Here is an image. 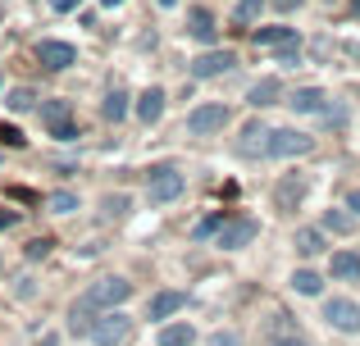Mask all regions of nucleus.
Segmentation results:
<instances>
[{"instance_id": "nucleus-1", "label": "nucleus", "mask_w": 360, "mask_h": 346, "mask_svg": "<svg viewBox=\"0 0 360 346\" xmlns=\"http://www.w3.org/2000/svg\"><path fill=\"white\" fill-rule=\"evenodd\" d=\"M128 296H132V283H128V278H96V283H91L87 292L73 301V310H69V328L78 333V338H87L91 319H96L101 310H115V305H123Z\"/></svg>"}, {"instance_id": "nucleus-2", "label": "nucleus", "mask_w": 360, "mask_h": 346, "mask_svg": "<svg viewBox=\"0 0 360 346\" xmlns=\"http://www.w3.org/2000/svg\"><path fill=\"white\" fill-rule=\"evenodd\" d=\"M37 114H41L46 133H51L55 142H78V124H73V105L69 100H41Z\"/></svg>"}, {"instance_id": "nucleus-3", "label": "nucleus", "mask_w": 360, "mask_h": 346, "mask_svg": "<svg viewBox=\"0 0 360 346\" xmlns=\"http://www.w3.org/2000/svg\"><path fill=\"white\" fill-rule=\"evenodd\" d=\"M183 187H187V178L178 173L174 164H160V169L146 173V201L150 205H169V201H178V196H183Z\"/></svg>"}, {"instance_id": "nucleus-4", "label": "nucleus", "mask_w": 360, "mask_h": 346, "mask_svg": "<svg viewBox=\"0 0 360 346\" xmlns=\"http://www.w3.org/2000/svg\"><path fill=\"white\" fill-rule=\"evenodd\" d=\"M132 333V319L123 310H101L96 319H91V328H87V338L96 342V346H119L123 338Z\"/></svg>"}, {"instance_id": "nucleus-5", "label": "nucleus", "mask_w": 360, "mask_h": 346, "mask_svg": "<svg viewBox=\"0 0 360 346\" xmlns=\"http://www.w3.org/2000/svg\"><path fill=\"white\" fill-rule=\"evenodd\" d=\"M310 151H315V137L310 133H297V128H269V155L297 160V155H310Z\"/></svg>"}, {"instance_id": "nucleus-6", "label": "nucleus", "mask_w": 360, "mask_h": 346, "mask_svg": "<svg viewBox=\"0 0 360 346\" xmlns=\"http://www.w3.org/2000/svg\"><path fill=\"white\" fill-rule=\"evenodd\" d=\"M229 105H196L192 114H187V133L192 137H214V133H224V128H229Z\"/></svg>"}, {"instance_id": "nucleus-7", "label": "nucleus", "mask_w": 360, "mask_h": 346, "mask_svg": "<svg viewBox=\"0 0 360 346\" xmlns=\"http://www.w3.org/2000/svg\"><path fill=\"white\" fill-rule=\"evenodd\" d=\"M255 232H260V223H255V219H224L219 232H214V241H219L224 251H242V246H251V241H255Z\"/></svg>"}, {"instance_id": "nucleus-8", "label": "nucleus", "mask_w": 360, "mask_h": 346, "mask_svg": "<svg viewBox=\"0 0 360 346\" xmlns=\"http://www.w3.org/2000/svg\"><path fill=\"white\" fill-rule=\"evenodd\" d=\"M324 319L338 333H360V305L352 296H333V301H324Z\"/></svg>"}, {"instance_id": "nucleus-9", "label": "nucleus", "mask_w": 360, "mask_h": 346, "mask_svg": "<svg viewBox=\"0 0 360 346\" xmlns=\"http://www.w3.org/2000/svg\"><path fill=\"white\" fill-rule=\"evenodd\" d=\"M229 69H238V55L233 51H205V55H196V60L187 64L192 78H219V73H229Z\"/></svg>"}, {"instance_id": "nucleus-10", "label": "nucleus", "mask_w": 360, "mask_h": 346, "mask_svg": "<svg viewBox=\"0 0 360 346\" xmlns=\"http://www.w3.org/2000/svg\"><path fill=\"white\" fill-rule=\"evenodd\" d=\"M238 155H242V160H260V155H269V128H264L260 119H251V124L242 128Z\"/></svg>"}, {"instance_id": "nucleus-11", "label": "nucleus", "mask_w": 360, "mask_h": 346, "mask_svg": "<svg viewBox=\"0 0 360 346\" xmlns=\"http://www.w3.org/2000/svg\"><path fill=\"white\" fill-rule=\"evenodd\" d=\"M37 60H41L46 69L64 73V69H69V64H78V51H73L69 41H41V46H37Z\"/></svg>"}, {"instance_id": "nucleus-12", "label": "nucleus", "mask_w": 360, "mask_h": 346, "mask_svg": "<svg viewBox=\"0 0 360 346\" xmlns=\"http://www.w3.org/2000/svg\"><path fill=\"white\" fill-rule=\"evenodd\" d=\"M301 196H306V178L301 173H288V178H278V187H274V205H278L283 214H292L301 205Z\"/></svg>"}, {"instance_id": "nucleus-13", "label": "nucleus", "mask_w": 360, "mask_h": 346, "mask_svg": "<svg viewBox=\"0 0 360 346\" xmlns=\"http://www.w3.org/2000/svg\"><path fill=\"white\" fill-rule=\"evenodd\" d=\"M165 105H169L165 87H146V91L137 96V105H132V109H137V119H141V124H160V114H165Z\"/></svg>"}, {"instance_id": "nucleus-14", "label": "nucleus", "mask_w": 360, "mask_h": 346, "mask_svg": "<svg viewBox=\"0 0 360 346\" xmlns=\"http://www.w3.org/2000/svg\"><path fill=\"white\" fill-rule=\"evenodd\" d=\"M283 100V82L278 78H260L251 91H246V105H255V109H269V105H278Z\"/></svg>"}, {"instance_id": "nucleus-15", "label": "nucleus", "mask_w": 360, "mask_h": 346, "mask_svg": "<svg viewBox=\"0 0 360 346\" xmlns=\"http://www.w3.org/2000/svg\"><path fill=\"white\" fill-rule=\"evenodd\" d=\"M288 105L297 109V114H319V109L328 105V96H324L319 87H297V91L288 96Z\"/></svg>"}, {"instance_id": "nucleus-16", "label": "nucleus", "mask_w": 360, "mask_h": 346, "mask_svg": "<svg viewBox=\"0 0 360 346\" xmlns=\"http://www.w3.org/2000/svg\"><path fill=\"white\" fill-rule=\"evenodd\" d=\"M187 32H192L196 41H205V46H210V41H214V14H210L205 5L187 9Z\"/></svg>"}, {"instance_id": "nucleus-17", "label": "nucleus", "mask_w": 360, "mask_h": 346, "mask_svg": "<svg viewBox=\"0 0 360 346\" xmlns=\"http://www.w3.org/2000/svg\"><path fill=\"white\" fill-rule=\"evenodd\" d=\"M183 305H187V292H160L150 296V319H174Z\"/></svg>"}, {"instance_id": "nucleus-18", "label": "nucleus", "mask_w": 360, "mask_h": 346, "mask_svg": "<svg viewBox=\"0 0 360 346\" xmlns=\"http://www.w3.org/2000/svg\"><path fill=\"white\" fill-rule=\"evenodd\" d=\"M128 100H132V96H128V91H123V87L105 91V100H101V114H105L110 124H119V119H128V109H132Z\"/></svg>"}, {"instance_id": "nucleus-19", "label": "nucleus", "mask_w": 360, "mask_h": 346, "mask_svg": "<svg viewBox=\"0 0 360 346\" xmlns=\"http://www.w3.org/2000/svg\"><path fill=\"white\" fill-rule=\"evenodd\" d=\"M292 246H297L301 260H315L319 251H324V232H319V228H301L297 237H292Z\"/></svg>"}, {"instance_id": "nucleus-20", "label": "nucleus", "mask_w": 360, "mask_h": 346, "mask_svg": "<svg viewBox=\"0 0 360 346\" xmlns=\"http://www.w3.org/2000/svg\"><path fill=\"white\" fill-rule=\"evenodd\" d=\"M328 269H333V278L360 283V255H356V251H338V255H333V265H328Z\"/></svg>"}, {"instance_id": "nucleus-21", "label": "nucleus", "mask_w": 360, "mask_h": 346, "mask_svg": "<svg viewBox=\"0 0 360 346\" xmlns=\"http://www.w3.org/2000/svg\"><path fill=\"white\" fill-rule=\"evenodd\" d=\"M155 342L160 346H192L196 342V328H192V324H165Z\"/></svg>"}, {"instance_id": "nucleus-22", "label": "nucleus", "mask_w": 360, "mask_h": 346, "mask_svg": "<svg viewBox=\"0 0 360 346\" xmlns=\"http://www.w3.org/2000/svg\"><path fill=\"white\" fill-rule=\"evenodd\" d=\"M264 5H269V0H238V5H233V23H238V27H251L255 18L264 14Z\"/></svg>"}, {"instance_id": "nucleus-23", "label": "nucleus", "mask_w": 360, "mask_h": 346, "mask_svg": "<svg viewBox=\"0 0 360 346\" xmlns=\"http://www.w3.org/2000/svg\"><path fill=\"white\" fill-rule=\"evenodd\" d=\"M37 100H41V96H37L32 87H14V91H5V105L14 109V114H27V109H37Z\"/></svg>"}, {"instance_id": "nucleus-24", "label": "nucleus", "mask_w": 360, "mask_h": 346, "mask_svg": "<svg viewBox=\"0 0 360 346\" xmlns=\"http://www.w3.org/2000/svg\"><path fill=\"white\" fill-rule=\"evenodd\" d=\"M255 41L278 51V46H292V41H297V32H292V27H255Z\"/></svg>"}, {"instance_id": "nucleus-25", "label": "nucleus", "mask_w": 360, "mask_h": 346, "mask_svg": "<svg viewBox=\"0 0 360 346\" xmlns=\"http://www.w3.org/2000/svg\"><path fill=\"white\" fill-rule=\"evenodd\" d=\"M292 287H297L301 296H319L324 292V278H319L315 269H297V274H292Z\"/></svg>"}, {"instance_id": "nucleus-26", "label": "nucleus", "mask_w": 360, "mask_h": 346, "mask_svg": "<svg viewBox=\"0 0 360 346\" xmlns=\"http://www.w3.org/2000/svg\"><path fill=\"white\" fill-rule=\"evenodd\" d=\"M46 205H51V214H73V210H78V196H73V192H51Z\"/></svg>"}, {"instance_id": "nucleus-27", "label": "nucleus", "mask_w": 360, "mask_h": 346, "mask_svg": "<svg viewBox=\"0 0 360 346\" xmlns=\"http://www.w3.org/2000/svg\"><path fill=\"white\" fill-rule=\"evenodd\" d=\"M128 196L123 192H115V196H105V201H101V210H105V219H123V214H128Z\"/></svg>"}, {"instance_id": "nucleus-28", "label": "nucleus", "mask_w": 360, "mask_h": 346, "mask_svg": "<svg viewBox=\"0 0 360 346\" xmlns=\"http://www.w3.org/2000/svg\"><path fill=\"white\" fill-rule=\"evenodd\" d=\"M219 223H224V214H210V219H201V223H196V228H192V237H196V241L214 237V232H219Z\"/></svg>"}, {"instance_id": "nucleus-29", "label": "nucleus", "mask_w": 360, "mask_h": 346, "mask_svg": "<svg viewBox=\"0 0 360 346\" xmlns=\"http://www.w3.org/2000/svg\"><path fill=\"white\" fill-rule=\"evenodd\" d=\"M324 228L328 232H352V219L342 210H324Z\"/></svg>"}, {"instance_id": "nucleus-30", "label": "nucleus", "mask_w": 360, "mask_h": 346, "mask_svg": "<svg viewBox=\"0 0 360 346\" xmlns=\"http://www.w3.org/2000/svg\"><path fill=\"white\" fill-rule=\"evenodd\" d=\"M51 246H55L51 237H32V241H27V260H46V255H51Z\"/></svg>"}, {"instance_id": "nucleus-31", "label": "nucleus", "mask_w": 360, "mask_h": 346, "mask_svg": "<svg viewBox=\"0 0 360 346\" xmlns=\"http://www.w3.org/2000/svg\"><path fill=\"white\" fill-rule=\"evenodd\" d=\"M0 142H5V146H14V151H18V146H23V142H27V137H23V133H18V128H14V124H0Z\"/></svg>"}, {"instance_id": "nucleus-32", "label": "nucleus", "mask_w": 360, "mask_h": 346, "mask_svg": "<svg viewBox=\"0 0 360 346\" xmlns=\"http://www.w3.org/2000/svg\"><path fill=\"white\" fill-rule=\"evenodd\" d=\"M278 64H283V69L301 64V51H297V41H292V46H278Z\"/></svg>"}, {"instance_id": "nucleus-33", "label": "nucleus", "mask_w": 360, "mask_h": 346, "mask_svg": "<svg viewBox=\"0 0 360 346\" xmlns=\"http://www.w3.org/2000/svg\"><path fill=\"white\" fill-rule=\"evenodd\" d=\"M46 5H51V9H55V14H73V9H78V5H82V0H46Z\"/></svg>"}, {"instance_id": "nucleus-34", "label": "nucleus", "mask_w": 360, "mask_h": 346, "mask_svg": "<svg viewBox=\"0 0 360 346\" xmlns=\"http://www.w3.org/2000/svg\"><path fill=\"white\" fill-rule=\"evenodd\" d=\"M210 346H242V338H238V333H214Z\"/></svg>"}, {"instance_id": "nucleus-35", "label": "nucleus", "mask_w": 360, "mask_h": 346, "mask_svg": "<svg viewBox=\"0 0 360 346\" xmlns=\"http://www.w3.org/2000/svg\"><path fill=\"white\" fill-rule=\"evenodd\" d=\"M269 5L278 9V14H292V9H301V5H306V0H269Z\"/></svg>"}, {"instance_id": "nucleus-36", "label": "nucleus", "mask_w": 360, "mask_h": 346, "mask_svg": "<svg viewBox=\"0 0 360 346\" xmlns=\"http://www.w3.org/2000/svg\"><path fill=\"white\" fill-rule=\"evenodd\" d=\"M14 223H18V210H0V232L14 228Z\"/></svg>"}, {"instance_id": "nucleus-37", "label": "nucleus", "mask_w": 360, "mask_h": 346, "mask_svg": "<svg viewBox=\"0 0 360 346\" xmlns=\"http://www.w3.org/2000/svg\"><path fill=\"white\" fill-rule=\"evenodd\" d=\"M347 205H352V214H360V192H352V196H347Z\"/></svg>"}, {"instance_id": "nucleus-38", "label": "nucleus", "mask_w": 360, "mask_h": 346, "mask_svg": "<svg viewBox=\"0 0 360 346\" xmlns=\"http://www.w3.org/2000/svg\"><path fill=\"white\" fill-rule=\"evenodd\" d=\"M37 346H60V338H55V333H46V338L37 342Z\"/></svg>"}, {"instance_id": "nucleus-39", "label": "nucleus", "mask_w": 360, "mask_h": 346, "mask_svg": "<svg viewBox=\"0 0 360 346\" xmlns=\"http://www.w3.org/2000/svg\"><path fill=\"white\" fill-rule=\"evenodd\" d=\"M123 5V0H101V9H119Z\"/></svg>"}, {"instance_id": "nucleus-40", "label": "nucleus", "mask_w": 360, "mask_h": 346, "mask_svg": "<svg viewBox=\"0 0 360 346\" xmlns=\"http://www.w3.org/2000/svg\"><path fill=\"white\" fill-rule=\"evenodd\" d=\"M178 5V0H160V9H174Z\"/></svg>"}, {"instance_id": "nucleus-41", "label": "nucleus", "mask_w": 360, "mask_h": 346, "mask_svg": "<svg viewBox=\"0 0 360 346\" xmlns=\"http://www.w3.org/2000/svg\"><path fill=\"white\" fill-rule=\"evenodd\" d=\"M352 14H356V18H360V0H352Z\"/></svg>"}, {"instance_id": "nucleus-42", "label": "nucleus", "mask_w": 360, "mask_h": 346, "mask_svg": "<svg viewBox=\"0 0 360 346\" xmlns=\"http://www.w3.org/2000/svg\"><path fill=\"white\" fill-rule=\"evenodd\" d=\"M278 346H306V342H278Z\"/></svg>"}]
</instances>
